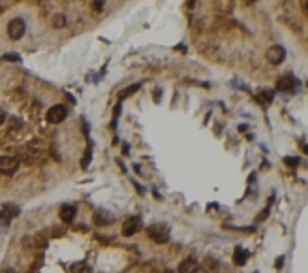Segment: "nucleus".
<instances>
[{
	"instance_id": "f257e3e1",
	"label": "nucleus",
	"mask_w": 308,
	"mask_h": 273,
	"mask_svg": "<svg viewBox=\"0 0 308 273\" xmlns=\"http://www.w3.org/2000/svg\"><path fill=\"white\" fill-rule=\"evenodd\" d=\"M146 233H148L149 239H152L155 243H159V245L168 242V239H170V228L162 222L152 224L151 227H148Z\"/></svg>"
},
{
	"instance_id": "f03ea898",
	"label": "nucleus",
	"mask_w": 308,
	"mask_h": 273,
	"mask_svg": "<svg viewBox=\"0 0 308 273\" xmlns=\"http://www.w3.org/2000/svg\"><path fill=\"white\" fill-rule=\"evenodd\" d=\"M6 30H8V36L12 41H18V39L23 38V35L26 32V23L21 18H14V20L9 21Z\"/></svg>"
},
{
	"instance_id": "7ed1b4c3",
	"label": "nucleus",
	"mask_w": 308,
	"mask_h": 273,
	"mask_svg": "<svg viewBox=\"0 0 308 273\" xmlns=\"http://www.w3.org/2000/svg\"><path fill=\"white\" fill-rule=\"evenodd\" d=\"M66 116H68V110H66L63 105H53V107L47 111L45 119H47L48 123L57 125V123H62V122L66 119Z\"/></svg>"
},
{
	"instance_id": "20e7f679",
	"label": "nucleus",
	"mask_w": 308,
	"mask_h": 273,
	"mask_svg": "<svg viewBox=\"0 0 308 273\" xmlns=\"http://www.w3.org/2000/svg\"><path fill=\"white\" fill-rule=\"evenodd\" d=\"M286 59V48L281 45H272L266 51V60L272 65H280Z\"/></svg>"
},
{
	"instance_id": "39448f33",
	"label": "nucleus",
	"mask_w": 308,
	"mask_h": 273,
	"mask_svg": "<svg viewBox=\"0 0 308 273\" xmlns=\"http://www.w3.org/2000/svg\"><path fill=\"white\" fill-rule=\"evenodd\" d=\"M140 228H142V219H140L139 216H131V218H128V219L124 222V225H122V234H124L125 237H131V236H134L136 233H139Z\"/></svg>"
},
{
	"instance_id": "423d86ee",
	"label": "nucleus",
	"mask_w": 308,
	"mask_h": 273,
	"mask_svg": "<svg viewBox=\"0 0 308 273\" xmlns=\"http://www.w3.org/2000/svg\"><path fill=\"white\" fill-rule=\"evenodd\" d=\"M20 213V209L14 204H5L2 209H0V225L3 227H8L11 219L15 218L17 215Z\"/></svg>"
},
{
	"instance_id": "0eeeda50",
	"label": "nucleus",
	"mask_w": 308,
	"mask_h": 273,
	"mask_svg": "<svg viewBox=\"0 0 308 273\" xmlns=\"http://www.w3.org/2000/svg\"><path fill=\"white\" fill-rule=\"evenodd\" d=\"M18 161L12 156H0V173L14 174L18 170Z\"/></svg>"
},
{
	"instance_id": "6e6552de",
	"label": "nucleus",
	"mask_w": 308,
	"mask_h": 273,
	"mask_svg": "<svg viewBox=\"0 0 308 273\" xmlns=\"http://www.w3.org/2000/svg\"><path fill=\"white\" fill-rule=\"evenodd\" d=\"M115 221V216L109 212V210H104V209H99L95 212L93 215V222L98 225V227H106V225H110L112 222Z\"/></svg>"
},
{
	"instance_id": "1a4fd4ad",
	"label": "nucleus",
	"mask_w": 308,
	"mask_h": 273,
	"mask_svg": "<svg viewBox=\"0 0 308 273\" xmlns=\"http://www.w3.org/2000/svg\"><path fill=\"white\" fill-rule=\"evenodd\" d=\"M295 87H296V80L292 75H286L277 83V89L280 92H293Z\"/></svg>"
},
{
	"instance_id": "9d476101",
	"label": "nucleus",
	"mask_w": 308,
	"mask_h": 273,
	"mask_svg": "<svg viewBox=\"0 0 308 273\" xmlns=\"http://www.w3.org/2000/svg\"><path fill=\"white\" fill-rule=\"evenodd\" d=\"M75 213H77V209H75L74 206H71V204H63V206L60 207V210H59L60 219H62L63 222H68V224L72 222Z\"/></svg>"
},
{
	"instance_id": "9b49d317",
	"label": "nucleus",
	"mask_w": 308,
	"mask_h": 273,
	"mask_svg": "<svg viewBox=\"0 0 308 273\" xmlns=\"http://www.w3.org/2000/svg\"><path fill=\"white\" fill-rule=\"evenodd\" d=\"M198 272V263L192 258H186L179 264V273H197Z\"/></svg>"
},
{
	"instance_id": "f8f14e48",
	"label": "nucleus",
	"mask_w": 308,
	"mask_h": 273,
	"mask_svg": "<svg viewBox=\"0 0 308 273\" xmlns=\"http://www.w3.org/2000/svg\"><path fill=\"white\" fill-rule=\"evenodd\" d=\"M248 257H250V252H248L247 249H244V248H241V246H236L235 254H233V261H235V264L244 266V264L247 263Z\"/></svg>"
},
{
	"instance_id": "ddd939ff",
	"label": "nucleus",
	"mask_w": 308,
	"mask_h": 273,
	"mask_svg": "<svg viewBox=\"0 0 308 273\" xmlns=\"http://www.w3.org/2000/svg\"><path fill=\"white\" fill-rule=\"evenodd\" d=\"M139 87H140V84H134V86H131L130 89H125L124 92H121V93H119V99L122 101V99H125L127 96L133 95L134 92H137V90H139Z\"/></svg>"
},
{
	"instance_id": "4468645a",
	"label": "nucleus",
	"mask_w": 308,
	"mask_h": 273,
	"mask_svg": "<svg viewBox=\"0 0 308 273\" xmlns=\"http://www.w3.org/2000/svg\"><path fill=\"white\" fill-rule=\"evenodd\" d=\"M65 17L62 15V14H57V15H54L53 17V26L54 27H57V29H60V27H63L65 26Z\"/></svg>"
},
{
	"instance_id": "2eb2a0df",
	"label": "nucleus",
	"mask_w": 308,
	"mask_h": 273,
	"mask_svg": "<svg viewBox=\"0 0 308 273\" xmlns=\"http://www.w3.org/2000/svg\"><path fill=\"white\" fill-rule=\"evenodd\" d=\"M92 161V147L89 146L87 147V150H86V153H84V156H83V161H81V167L83 168H87V165H89V162Z\"/></svg>"
},
{
	"instance_id": "dca6fc26",
	"label": "nucleus",
	"mask_w": 308,
	"mask_h": 273,
	"mask_svg": "<svg viewBox=\"0 0 308 273\" xmlns=\"http://www.w3.org/2000/svg\"><path fill=\"white\" fill-rule=\"evenodd\" d=\"M284 162L287 164V165H290V167H295V165H298L299 164V158H284Z\"/></svg>"
},
{
	"instance_id": "f3484780",
	"label": "nucleus",
	"mask_w": 308,
	"mask_h": 273,
	"mask_svg": "<svg viewBox=\"0 0 308 273\" xmlns=\"http://www.w3.org/2000/svg\"><path fill=\"white\" fill-rule=\"evenodd\" d=\"M93 8H95L96 12L102 11V8H104V0H93Z\"/></svg>"
},
{
	"instance_id": "a211bd4d",
	"label": "nucleus",
	"mask_w": 308,
	"mask_h": 273,
	"mask_svg": "<svg viewBox=\"0 0 308 273\" xmlns=\"http://www.w3.org/2000/svg\"><path fill=\"white\" fill-rule=\"evenodd\" d=\"M5 59H6V60H12V62H17V60H20V56H17V54H6Z\"/></svg>"
},
{
	"instance_id": "6ab92c4d",
	"label": "nucleus",
	"mask_w": 308,
	"mask_h": 273,
	"mask_svg": "<svg viewBox=\"0 0 308 273\" xmlns=\"http://www.w3.org/2000/svg\"><path fill=\"white\" fill-rule=\"evenodd\" d=\"M268 213H269V210L266 209V210H265L263 213H260V215L257 216V221H265V218L268 216Z\"/></svg>"
},
{
	"instance_id": "aec40b11",
	"label": "nucleus",
	"mask_w": 308,
	"mask_h": 273,
	"mask_svg": "<svg viewBox=\"0 0 308 273\" xmlns=\"http://www.w3.org/2000/svg\"><path fill=\"white\" fill-rule=\"evenodd\" d=\"M5 119H6V113H5V111H3V110L0 108V125H2L3 122H5Z\"/></svg>"
},
{
	"instance_id": "412c9836",
	"label": "nucleus",
	"mask_w": 308,
	"mask_h": 273,
	"mask_svg": "<svg viewBox=\"0 0 308 273\" xmlns=\"http://www.w3.org/2000/svg\"><path fill=\"white\" fill-rule=\"evenodd\" d=\"M283 261H284V257H280V258L277 260V269H281V266H283Z\"/></svg>"
},
{
	"instance_id": "4be33fe9",
	"label": "nucleus",
	"mask_w": 308,
	"mask_h": 273,
	"mask_svg": "<svg viewBox=\"0 0 308 273\" xmlns=\"http://www.w3.org/2000/svg\"><path fill=\"white\" fill-rule=\"evenodd\" d=\"M194 2H195V0H189V6H191V8L194 6Z\"/></svg>"
},
{
	"instance_id": "5701e85b",
	"label": "nucleus",
	"mask_w": 308,
	"mask_h": 273,
	"mask_svg": "<svg viewBox=\"0 0 308 273\" xmlns=\"http://www.w3.org/2000/svg\"><path fill=\"white\" fill-rule=\"evenodd\" d=\"M5 273H15V272H14V270H11V269H9V270H6V272H5Z\"/></svg>"
},
{
	"instance_id": "b1692460",
	"label": "nucleus",
	"mask_w": 308,
	"mask_h": 273,
	"mask_svg": "<svg viewBox=\"0 0 308 273\" xmlns=\"http://www.w3.org/2000/svg\"><path fill=\"white\" fill-rule=\"evenodd\" d=\"M256 273H259V272H256Z\"/></svg>"
}]
</instances>
